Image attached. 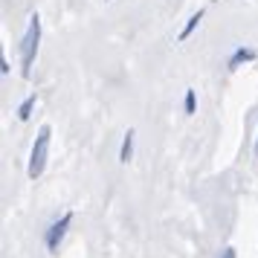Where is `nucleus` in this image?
<instances>
[{
  "label": "nucleus",
  "mask_w": 258,
  "mask_h": 258,
  "mask_svg": "<svg viewBox=\"0 0 258 258\" xmlns=\"http://www.w3.org/2000/svg\"><path fill=\"white\" fill-rule=\"evenodd\" d=\"M131 157H134V131H128V134H125V140H122L119 163H131Z\"/></svg>",
  "instance_id": "obj_4"
},
{
  "label": "nucleus",
  "mask_w": 258,
  "mask_h": 258,
  "mask_svg": "<svg viewBox=\"0 0 258 258\" xmlns=\"http://www.w3.org/2000/svg\"><path fill=\"white\" fill-rule=\"evenodd\" d=\"M38 41H41V18L32 15L29 18V26H26V35L21 41V61H24V76L32 73V64H35V52H38Z\"/></svg>",
  "instance_id": "obj_1"
},
{
  "label": "nucleus",
  "mask_w": 258,
  "mask_h": 258,
  "mask_svg": "<svg viewBox=\"0 0 258 258\" xmlns=\"http://www.w3.org/2000/svg\"><path fill=\"white\" fill-rule=\"evenodd\" d=\"M186 113H195V90L186 93Z\"/></svg>",
  "instance_id": "obj_8"
},
{
  "label": "nucleus",
  "mask_w": 258,
  "mask_h": 258,
  "mask_svg": "<svg viewBox=\"0 0 258 258\" xmlns=\"http://www.w3.org/2000/svg\"><path fill=\"white\" fill-rule=\"evenodd\" d=\"M255 151H258V145H255Z\"/></svg>",
  "instance_id": "obj_10"
},
{
  "label": "nucleus",
  "mask_w": 258,
  "mask_h": 258,
  "mask_svg": "<svg viewBox=\"0 0 258 258\" xmlns=\"http://www.w3.org/2000/svg\"><path fill=\"white\" fill-rule=\"evenodd\" d=\"M73 223V215L67 212V215H61V221H55L52 226H49V232H47V246H49V252H55L58 249V244L64 241V232H67V226Z\"/></svg>",
  "instance_id": "obj_3"
},
{
  "label": "nucleus",
  "mask_w": 258,
  "mask_h": 258,
  "mask_svg": "<svg viewBox=\"0 0 258 258\" xmlns=\"http://www.w3.org/2000/svg\"><path fill=\"white\" fill-rule=\"evenodd\" d=\"M200 18H203V12H198V15H191V18H188V24H186V29H183V32H180V41H186V38L191 35V32H195V26L200 24Z\"/></svg>",
  "instance_id": "obj_6"
},
{
  "label": "nucleus",
  "mask_w": 258,
  "mask_h": 258,
  "mask_svg": "<svg viewBox=\"0 0 258 258\" xmlns=\"http://www.w3.org/2000/svg\"><path fill=\"white\" fill-rule=\"evenodd\" d=\"M252 58H255V52H252V49H238L232 58H229V70H235L238 64H244V61H252Z\"/></svg>",
  "instance_id": "obj_5"
},
{
  "label": "nucleus",
  "mask_w": 258,
  "mask_h": 258,
  "mask_svg": "<svg viewBox=\"0 0 258 258\" xmlns=\"http://www.w3.org/2000/svg\"><path fill=\"white\" fill-rule=\"evenodd\" d=\"M221 258H235V249H232V246H226V249L221 252Z\"/></svg>",
  "instance_id": "obj_9"
},
{
  "label": "nucleus",
  "mask_w": 258,
  "mask_h": 258,
  "mask_svg": "<svg viewBox=\"0 0 258 258\" xmlns=\"http://www.w3.org/2000/svg\"><path fill=\"white\" fill-rule=\"evenodd\" d=\"M32 107H35V96H29L24 105H21V110H18V116L21 119H29V113H32Z\"/></svg>",
  "instance_id": "obj_7"
},
{
  "label": "nucleus",
  "mask_w": 258,
  "mask_h": 258,
  "mask_svg": "<svg viewBox=\"0 0 258 258\" xmlns=\"http://www.w3.org/2000/svg\"><path fill=\"white\" fill-rule=\"evenodd\" d=\"M49 125L38 131L35 137V145H32V157H29V177L35 180V177L44 174V165H47V157H49Z\"/></svg>",
  "instance_id": "obj_2"
}]
</instances>
